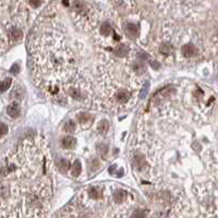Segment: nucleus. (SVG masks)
<instances>
[{"label":"nucleus","mask_w":218,"mask_h":218,"mask_svg":"<svg viewBox=\"0 0 218 218\" xmlns=\"http://www.w3.org/2000/svg\"><path fill=\"white\" fill-rule=\"evenodd\" d=\"M81 173V162L79 160H75L71 167V176L74 178H78Z\"/></svg>","instance_id":"nucleus-6"},{"label":"nucleus","mask_w":218,"mask_h":218,"mask_svg":"<svg viewBox=\"0 0 218 218\" xmlns=\"http://www.w3.org/2000/svg\"><path fill=\"white\" fill-rule=\"evenodd\" d=\"M57 168H59V169L61 170V171H67V170L70 168V162H69L68 159H64V158H62V159L58 160L57 162Z\"/></svg>","instance_id":"nucleus-8"},{"label":"nucleus","mask_w":218,"mask_h":218,"mask_svg":"<svg viewBox=\"0 0 218 218\" xmlns=\"http://www.w3.org/2000/svg\"><path fill=\"white\" fill-rule=\"evenodd\" d=\"M11 79H5V81L0 82V92H5L11 86Z\"/></svg>","instance_id":"nucleus-11"},{"label":"nucleus","mask_w":218,"mask_h":218,"mask_svg":"<svg viewBox=\"0 0 218 218\" xmlns=\"http://www.w3.org/2000/svg\"><path fill=\"white\" fill-rule=\"evenodd\" d=\"M109 130V122L107 120H102L97 125V132L100 134H106Z\"/></svg>","instance_id":"nucleus-5"},{"label":"nucleus","mask_w":218,"mask_h":218,"mask_svg":"<svg viewBox=\"0 0 218 218\" xmlns=\"http://www.w3.org/2000/svg\"><path fill=\"white\" fill-rule=\"evenodd\" d=\"M125 195H127V194H125V192H124V191H122V190L117 191V192L114 194V202H116V203H118V204L123 203V201L125 200Z\"/></svg>","instance_id":"nucleus-7"},{"label":"nucleus","mask_w":218,"mask_h":218,"mask_svg":"<svg viewBox=\"0 0 218 218\" xmlns=\"http://www.w3.org/2000/svg\"><path fill=\"white\" fill-rule=\"evenodd\" d=\"M64 131L68 132V133H73L74 131L76 130V124L75 122L73 121V120H70V121H68L66 124H64Z\"/></svg>","instance_id":"nucleus-9"},{"label":"nucleus","mask_w":218,"mask_h":218,"mask_svg":"<svg viewBox=\"0 0 218 218\" xmlns=\"http://www.w3.org/2000/svg\"><path fill=\"white\" fill-rule=\"evenodd\" d=\"M9 131V128L5 123H2V122H0V137L5 135Z\"/></svg>","instance_id":"nucleus-12"},{"label":"nucleus","mask_w":218,"mask_h":218,"mask_svg":"<svg viewBox=\"0 0 218 218\" xmlns=\"http://www.w3.org/2000/svg\"><path fill=\"white\" fill-rule=\"evenodd\" d=\"M53 167L42 137L24 140L0 168V215L3 218H44L53 196Z\"/></svg>","instance_id":"nucleus-1"},{"label":"nucleus","mask_w":218,"mask_h":218,"mask_svg":"<svg viewBox=\"0 0 218 218\" xmlns=\"http://www.w3.org/2000/svg\"><path fill=\"white\" fill-rule=\"evenodd\" d=\"M75 143L76 141L73 136H66L62 139V146H64V148H67V150L73 148V147L75 146Z\"/></svg>","instance_id":"nucleus-4"},{"label":"nucleus","mask_w":218,"mask_h":218,"mask_svg":"<svg viewBox=\"0 0 218 218\" xmlns=\"http://www.w3.org/2000/svg\"><path fill=\"white\" fill-rule=\"evenodd\" d=\"M19 70H20V67H19V64H15L14 66L12 67V68H11V72H12V73H18L19 72Z\"/></svg>","instance_id":"nucleus-13"},{"label":"nucleus","mask_w":218,"mask_h":218,"mask_svg":"<svg viewBox=\"0 0 218 218\" xmlns=\"http://www.w3.org/2000/svg\"><path fill=\"white\" fill-rule=\"evenodd\" d=\"M48 0H0V53L24 38V28Z\"/></svg>","instance_id":"nucleus-2"},{"label":"nucleus","mask_w":218,"mask_h":218,"mask_svg":"<svg viewBox=\"0 0 218 218\" xmlns=\"http://www.w3.org/2000/svg\"><path fill=\"white\" fill-rule=\"evenodd\" d=\"M7 114L11 117V118H18L20 116V107H19L18 104H13L9 105L7 108Z\"/></svg>","instance_id":"nucleus-3"},{"label":"nucleus","mask_w":218,"mask_h":218,"mask_svg":"<svg viewBox=\"0 0 218 218\" xmlns=\"http://www.w3.org/2000/svg\"><path fill=\"white\" fill-rule=\"evenodd\" d=\"M76 118H78V120H79L80 123L86 124L87 122H89V114H85V112H80V114H78Z\"/></svg>","instance_id":"nucleus-10"}]
</instances>
